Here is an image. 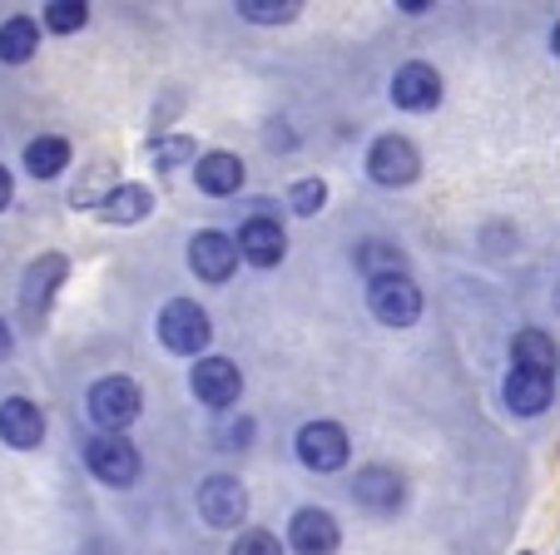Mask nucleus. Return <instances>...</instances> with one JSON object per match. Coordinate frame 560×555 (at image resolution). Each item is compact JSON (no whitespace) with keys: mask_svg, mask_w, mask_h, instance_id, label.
Instances as JSON below:
<instances>
[{"mask_svg":"<svg viewBox=\"0 0 560 555\" xmlns=\"http://www.w3.org/2000/svg\"><path fill=\"white\" fill-rule=\"evenodd\" d=\"M229 555H283V545H278L273 531H244Z\"/></svg>","mask_w":560,"mask_h":555,"instance_id":"nucleus-27","label":"nucleus"},{"mask_svg":"<svg viewBox=\"0 0 560 555\" xmlns=\"http://www.w3.org/2000/svg\"><path fill=\"white\" fill-rule=\"evenodd\" d=\"M189 268L203 284H229V273L238 268V248H233L229 233L203 229V233H194V243H189Z\"/></svg>","mask_w":560,"mask_h":555,"instance_id":"nucleus-12","label":"nucleus"},{"mask_svg":"<svg viewBox=\"0 0 560 555\" xmlns=\"http://www.w3.org/2000/svg\"><path fill=\"white\" fill-rule=\"evenodd\" d=\"M45 437V417L31 397H5L0 402V441L15 451H35Z\"/></svg>","mask_w":560,"mask_h":555,"instance_id":"nucleus-14","label":"nucleus"},{"mask_svg":"<svg viewBox=\"0 0 560 555\" xmlns=\"http://www.w3.org/2000/svg\"><path fill=\"white\" fill-rule=\"evenodd\" d=\"M149 209H154V194L144 189V184H115L109 194H100L95 213L105 223H139L149 219Z\"/></svg>","mask_w":560,"mask_h":555,"instance_id":"nucleus-18","label":"nucleus"},{"mask_svg":"<svg viewBox=\"0 0 560 555\" xmlns=\"http://www.w3.org/2000/svg\"><path fill=\"white\" fill-rule=\"evenodd\" d=\"M149 159H154V169H179V164H194L199 149H194L189 135H164V139H149Z\"/></svg>","mask_w":560,"mask_h":555,"instance_id":"nucleus-24","label":"nucleus"},{"mask_svg":"<svg viewBox=\"0 0 560 555\" xmlns=\"http://www.w3.org/2000/svg\"><path fill=\"white\" fill-rule=\"evenodd\" d=\"M550 50L560 55V25H556V31H550Z\"/></svg>","mask_w":560,"mask_h":555,"instance_id":"nucleus-30","label":"nucleus"},{"mask_svg":"<svg viewBox=\"0 0 560 555\" xmlns=\"http://www.w3.org/2000/svg\"><path fill=\"white\" fill-rule=\"evenodd\" d=\"M342 541L338 521H332V511H323V506H303V511H293V521H288V545H293L298 555H332Z\"/></svg>","mask_w":560,"mask_h":555,"instance_id":"nucleus-11","label":"nucleus"},{"mask_svg":"<svg viewBox=\"0 0 560 555\" xmlns=\"http://www.w3.org/2000/svg\"><path fill=\"white\" fill-rule=\"evenodd\" d=\"M368 174L382 189H407V184H417V174H422V154H417L412 139L382 135L377 144L368 149Z\"/></svg>","mask_w":560,"mask_h":555,"instance_id":"nucleus-2","label":"nucleus"},{"mask_svg":"<svg viewBox=\"0 0 560 555\" xmlns=\"http://www.w3.org/2000/svg\"><path fill=\"white\" fill-rule=\"evenodd\" d=\"M233 248H238V258L244 263H254V268H278L283 253H288V239H283V229H278V219L258 213V219L244 223V233H238Z\"/></svg>","mask_w":560,"mask_h":555,"instance_id":"nucleus-13","label":"nucleus"},{"mask_svg":"<svg viewBox=\"0 0 560 555\" xmlns=\"http://www.w3.org/2000/svg\"><path fill=\"white\" fill-rule=\"evenodd\" d=\"M35 50H40V25L31 15H11L0 25V60L5 65H25Z\"/></svg>","mask_w":560,"mask_h":555,"instance_id":"nucleus-20","label":"nucleus"},{"mask_svg":"<svg viewBox=\"0 0 560 555\" xmlns=\"http://www.w3.org/2000/svg\"><path fill=\"white\" fill-rule=\"evenodd\" d=\"M358 268L368 273L372 284H377V278H402V273H407V253H397L392 243L372 239V243H362V248H358Z\"/></svg>","mask_w":560,"mask_h":555,"instance_id":"nucleus-22","label":"nucleus"},{"mask_svg":"<svg viewBox=\"0 0 560 555\" xmlns=\"http://www.w3.org/2000/svg\"><path fill=\"white\" fill-rule=\"evenodd\" d=\"M189 388L203 407H233L244 392V372L229 357H199V367L189 372Z\"/></svg>","mask_w":560,"mask_h":555,"instance_id":"nucleus-9","label":"nucleus"},{"mask_svg":"<svg viewBox=\"0 0 560 555\" xmlns=\"http://www.w3.org/2000/svg\"><path fill=\"white\" fill-rule=\"evenodd\" d=\"M501 392H506V407L516 412V417H540V412L550 407V397H556V378H546V372H526V367H511Z\"/></svg>","mask_w":560,"mask_h":555,"instance_id":"nucleus-15","label":"nucleus"},{"mask_svg":"<svg viewBox=\"0 0 560 555\" xmlns=\"http://www.w3.org/2000/svg\"><path fill=\"white\" fill-rule=\"evenodd\" d=\"M352 501L377 516L397 511V506H402V476L387 472V466H368V472H358V482H352Z\"/></svg>","mask_w":560,"mask_h":555,"instance_id":"nucleus-16","label":"nucleus"},{"mask_svg":"<svg viewBox=\"0 0 560 555\" xmlns=\"http://www.w3.org/2000/svg\"><path fill=\"white\" fill-rule=\"evenodd\" d=\"M85 461L105 486H135V476H139V451L125 437H109V431L85 441Z\"/></svg>","mask_w":560,"mask_h":555,"instance_id":"nucleus-7","label":"nucleus"},{"mask_svg":"<svg viewBox=\"0 0 560 555\" xmlns=\"http://www.w3.org/2000/svg\"><path fill=\"white\" fill-rule=\"evenodd\" d=\"M233 11L244 15V21H254V25H288L303 5H298V0H238Z\"/></svg>","mask_w":560,"mask_h":555,"instance_id":"nucleus-23","label":"nucleus"},{"mask_svg":"<svg viewBox=\"0 0 560 555\" xmlns=\"http://www.w3.org/2000/svg\"><path fill=\"white\" fill-rule=\"evenodd\" d=\"M65 273H70L65 253H40V258L25 268V284H21L25 323H45V313H50V303H55V288L65 284Z\"/></svg>","mask_w":560,"mask_h":555,"instance_id":"nucleus-5","label":"nucleus"},{"mask_svg":"<svg viewBox=\"0 0 560 555\" xmlns=\"http://www.w3.org/2000/svg\"><path fill=\"white\" fill-rule=\"evenodd\" d=\"M25 169H31L35 178H55L60 169H70V144H65L60 135H40L25 144Z\"/></svg>","mask_w":560,"mask_h":555,"instance_id":"nucleus-21","label":"nucleus"},{"mask_svg":"<svg viewBox=\"0 0 560 555\" xmlns=\"http://www.w3.org/2000/svg\"><path fill=\"white\" fill-rule=\"evenodd\" d=\"M11 199H15V178H11V169L0 164V209H11Z\"/></svg>","mask_w":560,"mask_h":555,"instance_id":"nucleus-28","label":"nucleus"},{"mask_svg":"<svg viewBox=\"0 0 560 555\" xmlns=\"http://www.w3.org/2000/svg\"><path fill=\"white\" fill-rule=\"evenodd\" d=\"M392 105L397 109H412V115H427V109L442 105V74L432 65L412 60L402 70L392 74Z\"/></svg>","mask_w":560,"mask_h":555,"instance_id":"nucleus-10","label":"nucleus"},{"mask_svg":"<svg viewBox=\"0 0 560 555\" xmlns=\"http://www.w3.org/2000/svg\"><path fill=\"white\" fill-rule=\"evenodd\" d=\"M521 555H530V551H521Z\"/></svg>","mask_w":560,"mask_h":555,"instance_id":"nucleus-31","label":"nucleus"},{"mask_svg":"<svg viewBox=\"0 0 560 555\" xmlns=\"http://www.w3.org/2000/svg\"><path fill=\"white\" fill-rule=\"evenodd\" d=\"M368 303L372 313H377V323L387 327H412L417 317H422V288L412 284V278H377V284L368 288Z\"/></svg>","mask_w":560,"mask_h":555,"instance_id":"nucleus-6","label":"nucleus"},{"mask_svg":"<svg viewBox=\"0 0 560 555\" xmlns=\"http://www.w3.org/2000/svg\"><path fill=\"white\" fill-rule=\"evenodd\" d=\"M199 516L213 525V531H233V525H244V516H248L244 482H233V476H209V482L199 486Z\"/></svg>","mask_w":560,"mask_h":555,"instance_id":"nucleus-8","label":"nucleus"},{"mask_svg":"<svg viewBox=\"0 0 560 555\" xmlns=\"http://www.w3.org/2000/svg\"><path fill=\"white\" fill-rule=\"evenodd\" d=\"M85 21H90V5H85V0H55V5H45V25H50L55 35L85 31Z\"/></svg>","mask_w":560,"mask_h":555,"instance_id":"nucleus-25","label":"nucleus"},{"mask_svg":"<svg viewBox=\"0 0 560 555\" xmlns=\"http://www.w3.org/2000/svg\"><path fill=\"white\" fill-rule=\"evenodd\" d=\"M323 204H328V184H323V178H298L293 189H288V209H293L298 219L323 213Z\"/></svg>","mask_w":560,"mask_h":555,"instance_id":"nucleus-26","label":"nucleus"},{"mask_svg":"<svg viewBox=\"0 0 560 555\" xmlns=\"http://www.w3.org/2000/svg\"><path fill=\"white\" fill-rule=\"evenodd\" d=\"M85 407H90V417H95V427H105L109 437H125V427L139 417V388L129 378H100L95 388H90V397H85Z\"/></svg>","mask_w":560,"mask_h":555,"instance_id":"nucleus-3","label":"nucleus"},{"mask_svg":"<svg viewBox=\"0 0 560 555\" xmlns=\"http://www.w3.org/2000/svg\"><path fill=\"white\" fill-rule=\"evenodd\" d=\"M209 337H213V327H209V313H203L199 303H189V298L164 303V313H159V343L170 347V352L194 357L209 347Z\"/></svg>","mask_w":560,"mask_h":555,"instance_id":"nucleus-1","label":"nucleus"},{"mask_svg":"<svg viewBox=\"0 0 560 555\" xmlns=\"http://www.w3.org/2000/svg\"><path fill=\"white\" fill-rule=\"evenodd\" d=\"M298 461H303L307 472H342L348 466V431L338 421H307L298 431Z\"/></svg>","mask_w":560,"mask_h":555,"instance_id":"nucleus-4","label":"nucleus"},{"mask_svg":"<svg viewBox=\"0 0 560 555\" xmlns=\"http://www.w3.org/2000/svg\"><path fill=\"white\" fill-rule=\"evenodd\" d=\"M194 178H199L203 194H213V199H229V194L244 189V159H238V154H223V149H213V154L199 159Z\"/></svg>","mask_w":560,"mask_h":555,"instance_id":"nucleus-17","label":"nucleus"},{"mask_svg":"<svg viewBox=\"0 0 560 555\" xmlns=\"http://www.w3.org/2000/svg\"><path fill=\"white\" fill-rule=\"evenodd\" d=\"M11 347H15V333H11V323L0 317V357H11Z\"/></svg>","mask_w":560,"mask_h":555,"instance_id":"nucleus-29","label":"nucleus"},{"mask_svg":"<svg viewBox=\"0 0 560 555\" xmlns=\"http://www.w3.org/2000/svg\"><path fill=\"white\" fill-rule=\"evenodd\" d=\"M511 367H526V372H546L556 378V337L540 333V327H526L511 343Z\"/></svg>","mask_w":560,"mask_h":555,"instance_id":"nucleus-19","label":"nucleus"}]
</instances>
